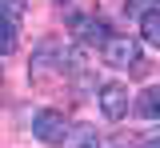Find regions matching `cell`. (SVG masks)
Listing matches in <instances>:
<instances>
[{"label": "cell", "mask_w": 160, "mask_h": 148, "mask_svg": "<svg viewBox=\"0 0 160 148\" xmlns=\"http://www.w3.org/2000/svg\"><path fill=\"white\" fill-rule=\"evenodd\" d=\"M100 52H104V64H108V68H128V72H140V68H144L140 44L132 40V36H112Z\"/></svg>", "instance_id": "3"}, {"label": "cell", "mask_w": 160, "mask_h": 148, "mask_svg": "<svg viewBox=\"0 0 160 148\" xmlns=\"http://www.w3.org/2000/svg\"><path fill=\"white\" fill-rule=\"evenodd\" d=\"M96 104H100V112H104V120H124V116H128V88L120 84V80L100 84Z\"/></svg>", "instance_id": "4"}, {"label": "cell", "mask_w": 160, "mask_h": 148, "mask_svg": "<svg viewBox=\"0 0 160 148\" xmlns=\"http://www.w3.org/2000/svg\"><path fill=\"white\" fill-rule=\"evenodd\" d=\"M140 148H160V132H152V136H148V140H144Z\"/></svg>", "instance_id": "11"}, {"label": "cell", "mask_w": 160, "mask_h": 148, "mask_svg": "<svg viewBox=\"0 0 160 148\" xmlns=\"http://www.w3.org/2000/svg\"><path fill=\"white\" fill-rule=\"evenodd\" d=\"M20 24L12 20V16H4L0 12V56H8V52H16V44H20Z\"/></svg>", "instance_id": "7"}, {"label": "cell", "mask_w": 160, "mask_h": 148, "mask_svg": "<svg viewBox=\"0 0 160 148\" xmlns=\"http://www.w3.org/2000/svg\"><path fill=\"white\" fill-rule=\"evenodd\" d=\"M148 8H156V0H124V12L128 16H144Z\"/></svg>", "instance_id": "10"}, {"label": "cell", "mask_w": 160, "mask_h": 148, "mask_svg": "<svg viewBox=\"0 0 160 148\" xmlns=\"http://www.w3.org/2000/svg\"><path fill=\"white\" fill-rule=\"evenodd\" d=\"M84 148H88V144H84Z\"/></svg>", "instance_id": "14"}, {"label": "cell", "mask_w": 160, "mask_h": 148, "mask_svg": "<svg viewBox=\"0 0 160 148\" xmlns=\"http://www.w3.org/2000/svg\"><path fill=\"white\" fill-rule=\"evenodd\" d=\"M28 76H32V84H48L52 76H68V68H64V48H56V40H40L36 56L28 64Z\"/></svg>", "instance_id": "1"}, {"label": "cell", "mask_w": 160, "mask_h": 148, "mask_svg": "<svg viewBox=\"0 0 160 148\" xmlns=\"http://www.w3.org/2000/svg\"><path fill=\"white\" fill-rule=\"evenodd\" d=\"M60 4H64V0H60Z\"/></svg>", "instance_id": "13"}, {"label": "cell", "mask_w": 160, "mask_h": 148, "mask_svg": "<svg viewBox=\"0 0 160 148\" xmlns=\"http://www.w3.org/2000/svg\"><path fill=\"white\" fill-rule=\"evenodd\" d=\"M0 76H4V68H0Z\"/></svg>", "instance_id": "12"}, {"label": "cell", "mask_w": 160, "mask_h": 148, "mask_svg": "<svg viewBox=\"0 0 160 148\" xmlns=\"http://www.w3.org/2000/svg\"><path fill=\"white\" fill-rule=\"evenodd\" d=\"M136 112H140V116H148V120H160V84H152V88L140 92Z\"/></svg>", "instance_id": "8"}, {"label": "cell", "mask_w": 160, "mask_h": 148, "mask_svg": "<svg viewBox=\"0 0 160 148\" xmlns=\"http://www.w3.org/2000/svg\"><path fill=\"white\" fill-rule=\"evenodd\" d=\"M32 136H36L40 144L56 148V144H64V140L72 136V128H68V120H64V112H56V108H40L36 116H32Z\"/></svg>", "instance_id": "2"}, {"label": "cell", "mask_w": 160, "mask_h": 148, "mask_svg": "<svg viewBox=\"0 0 160 148\" xmlns=\"http://www.w3.org/2000/svg\"><path fill=\"white\" fill-rule=\"evenodd\" d=\"M0 12L4 16H12V20H24V12H28V0H0Z\"/></svg>", "instance_id": "9"}, {"label": "cell", "mask_w": 160, "mask_h": 148, "mask_svg": "<svg viewBox=\"0 0 160 148\" xmlns=\"http://www.w3.org/2000/svg\"><path fill=\"white\" fill-rule=\"evenodd\" d=\"M140 36H144V44L160 48V4H156V8H148V12L140 16Z\"/></svg>", "instance_id": "6"}, {"label": "cell", "mask_w": 160, "mask_h": 148, "mask_svg": "<svg viewBox=\"0 0 160 148\" xmlns=\"http://www.w3.org/2000/svg\"><path fill=\"white\" fill-rule=\"evenodd\" d=\"M76 40L84 44V48H88V44H100V48H104L112 36H108V24H104V20H92V16H84V20H76Z\"/></svg>", "instance_id": "5"}]
</instances>
